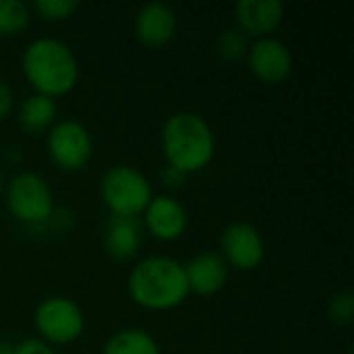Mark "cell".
<instances>
[{"instance_id":"6da1fadb","label":"cell","mask_w":354,"mask_h":354,"mask_svg":"<svg viewBox=\"0 0 354 354\" xmlns=\"http://www.w3.org/2000/svg\"><path fill=\"white\" fill-rule=\"evenodd\" d=\"M127 290L131 301L147 311L176 309L191 295L183 263L166 255L141 259L129 274Z\"/></svg>"},{"instance_id":"7a4b0ae2","label":"cell","mask_w":354,"mask_h":354,"mask_svg":"<svg viewBox=\"0 0 354 354\" xmlns=\"http://www.w3.org/2000/svg\"><path fill=\"white\" fill-rule=\"evenodd\" d=\"M21 68L33 93L60 97L71 93L79 81V62L73 50L56 37H37L27 44Z\"/></svg>"},{"instance_id":"3957f363","label":"cell","mask_w":354,"mask_h":354,"mask_svg":"<svg viewBox=\"0 0 354 354\" xmlns=\"http://www.w3.org/2000/svg\"><path fill=\"white\" fill-rule=\"evenodd\" d=\"M162 151L166 164L183 174L207 168L216 153V135L209 122L195 112H176L162 127Z\"/></svg>"},{"instance_id":"277c9868","label":"cell","mask_w":354,"mask_h":354,"mask_svg":"<svg viewBox=\"0 0 354 354\" xmlns=\"http://www.w3.org/2000/svg\"><path fill=\"white\" fill-rule=\"evenodd\" d=\"M100 197L112 216L137 218L153 197L149 178L133 166H112L100 180Z\"/></svg>"},{"instance_id":"5b68a950","label":"cell","mask_w":354,"mask_h":354,"mask_svg":"<svg viewBox=\"0 0 354 354\" xmlns=\"http://www.w3.org/2000/svg\"><path fill=\"white\" fill-rule=\"evenodd\" d=\"M4 193L10 216L25 226L48 224L56 209L54 193L37 172H19L10 178Z\"/></svg>"},{"instance_id":"8992f818","label":"cell","mask_w":354,"mask_h":354,"mask_svg":"<svg viewBox=\"0 0 354 354\" xmlns=\"http://www.w3.org/2000/svg\"><path fill=\"white\" fill-rule=\"evenodd\" d=\"M33 326L39 340L54 346L73 344L85 332V315L79 305L66 297H48L33 313Z\"/></svg>"},{"instance_id":"52a82bcc","label":"cell","mask_w":354,"mask_h":354,"mask_svg":"<svg viewBox=\"0 0 354 354\" xmlns=\"http://www.w3.org/2000/svg\"><path fill=\"white\" fill-rule=\"evenodd\" d=\"M46 149L50 160L64 172H81L93 158V139L77 120H56L48 131Z\"/></svg>"},{"instance_id":"ba28073f","label":"cell","mask_w":354,"mask_h":354,"mask_svg":"<svg viewBox=\"0 0 354 354\" xmlns=\"http://www.w3.org/2000/svg\"><path fill=\"white\" fill-rule=\"evenodd\" d=\"M220 255L228 268L239 272H253L266 259L263 236L253 224L234 222L220 236Z\"/></svg>"},{"instance_id":"9c48e42d","label":"cell","mask_w":354,"mask_h":354,"mask_svg":"<svg viewBox=\"0 0 354 354\" xmlns=\"http://www.w3.org/2000/svg\"><path fill=\"white\" fill-rule=\"evenodd\" d=\"M247 66L253 77L266 85L284 83L295 66V58L290 48L278 37H263L249 44Z\"/></svg>"},{"instance_id":"30bf717a","label":"cell","mask_w":354,"mask_h":354,"mask_svg":"<svg viewBox=\"0 0 354 354\" xmlns=\"http://www.w3.org/2000/svg\"><path fill=\"white\" fill-rule=\"evenodd\" d=\"M143 224L158 241L172 243L187 232L189 212L172 195H153L143 212Z\"/></svg>"},{"instance_id":"8fae6325","label":"cell","mask_w":354,"mask_h":354,"mask_svg":"<svg viewBox=\"0 0 354 354\" xmlns=\"http://www.w3.org/2000/svg\"><path fill=\"white\" fill-rule=\"evenodd\" d=\"M236 29L247 37L263 39L282 25L284 4L280 0H241L234 4Z\"/></svg>"},{"instance_id":"7c38bea8","label":"cell","mask_w":354,"mask_h":354,"mask_svg":"<svg viewBox=\"0 0 354 354\" xmlns=\"http://www.w3.org/2000/svg\"><path fill=\"white\" fill-rule=\"evenodd\" d=\"M135 35L147 48H164L176 35V12L164 2H149L135 17Z\"/></svg>"},{"instance_id":"4fadbf2b","label":"cell","mask_w":354,"mask_h":354,"mask_svg":"<svg viewBox=\"0 0 354 354\" xmlns=\"http://www.w3.org/2000/svg\"><path fill=\"white\" fill-rule=\"evenodd\" d=\"M183 268H185L189 290L199 297L218 295L226 286L228 270H230L222 259V255L216 251H203L193 259H189L187 263H183Z\"/></svg>"},{"instance_id":"5bb4252c","label":"cell","mask_w":354,"mask_h":354,"mask_svg":"<svg viewBox=\"0 0 354 354\" xmlns=\"http://www.w3.org/2000/svg\"><path fill=\"white\" fill-rule=\"evenodd\" d=\"M141 245V226L137 218L112 216L104 234V249L114 261H131Z\"/></svg>"},{"instance_id":"9a60e30c","label":"cell","mask_w":354,"mask_h":354,"mask_svg":"<svg viewBox=\"0 0 354 354\" xmlns=\"http://www.w3.org/2000/svg\"><path fill=\"white\" fill-rule=\"evenodd\" d=\"M56 114H58L56 100L39 95V93H31L19 106L17 120L23 133L41 135V133H48L56 124Z\"/></svg>"},{"instance_id":"2e32d148","label":"cell","mask_w":354,"mask_h":354,"mask_svg":"<svg viewBox=\"0 0 354 354\" xmlns=\"http://www.w3.org/2000/svg\"><path fill=\"white\" fill-rule=\"evenodd\" d=\"M102 354H162L158 340L145 330H122L110 336Z\"/></svg>"},{"instance_id":"e0dca14e","label":"cell","mask_w":354,"mask_h":354,"mask_svg":"<svg viewBox=\"0 0 354 354\" xmlns=\"http://www.w3.org/2000/svg\"><path fill=\"white\" fill-rule=\"evenodd\" d=\"M31 21L29 4L21 0H0V37L19 35Z\"/></svg>"},{"instance_id":"ac0fdd59","label":"cell","mask_w":354,"mask_h":354,"mask_svg":"<svg viewBox=\"0 0 354 354\" xmlns=\"http://www.w3.org/2000/svg\"><path fill=\"white\" fill-rule=\"evenodd\" d=\"M77 0H35L29 8L39 15L44 21L56 23V21H66L79 10Z\"/></svg>"},{"instance_id":"d6986e66","label":"cell","mask_w":354,"mask_h":354,"mask_svg":"<svg viewBox=\"0 0 354 354\" xmlns=\"http://www.w3.org/2000/svg\"><path fill=\"white\" fill-rule=\"evenodd\" d=\"M218 52L228 62L243 60V58H247V52H249V37L243 31H239L236 27L226 29L218 37Z\"/></svg>"},{"instance_id":"ffe728a7","label":"cell","mask_w":354,"mask_h":354,"mask_svg":"<svg viewBox=\"0 0 354 354\" xmlns=\"http://www.w3.org/2000/svg\"><path fill=\"white\" fill-rule=\"evenodd\" d=\"M328 317L336 326H348L354 317V295L351 290H342L332 297L328 305Z\"/></svg>"},{"instance_id":"44dd1931","label":"cell","mask_w":354,"mask_h":354,"mask_svg":"<svg viewBox=\"0 0 354 354\" xmlns=\"http://www.w3.org/2000/svg\"><path fill=\"white\" fill-rule=\"evenodd\" d=\"M12 354H58L56 348H52L50 344L41 342L39 338H27L19 344H15Z\"/></svg>"},{"instance_id":"7402d4cb","label":"cell","mask_w":354,"mask_h":354,"mask_svg":"<svg viewBox=\"0 0 354 354\" xmlns=\"http://www.w3.org/2000/svg\"><path fill=\"white\" fill-rule=\"evenodd\" d=\"M12 104H15V95H12L10 87L0 81V120H4L10 114Z\"/></svg>"},{"instance_id":"603a6c76","label":"cell","mask_w":354,"mask_h":354,"mask_svg":"<svg viewBox=\"0 0 354 354\" xmlns=\"http://www.w3.org/2000/svg\"><path fill=\"white\" fill-rule=\"evenodd\" d=\"M185 178H187V174H183L180 170H176V168H172V166H168V164H166V168L162 170V183H164L168 189L180 187Z\"/></svg>"},{"instance_id":"cb8c5ba5","label":"cell","mask_w":354,"mask_h":354,"mask_svg":"<svg viewBox=\"0 0 354 354\" xmlns=\"http://www.w3.org/2000/svg\"><path fill=\"white\" fill-rule=\"evenodd\" d=\"M12 344H8V342H4V340H0V354H12Z\"/></svg>"},{"instance_id":"d4e9b609","label":"cell","mask_w":354,"mask_h":354,"mask_svg":"<svg viewBox=\"0 0 354 354\" xmlns=\"http://www.w3.org/2000/svg\"><path fill=\"white\" fill-rule=\"evenodd\" d=\"M6 191V178H4V174H2V170H0V195Z\"/></svg>"}]
</instances>
